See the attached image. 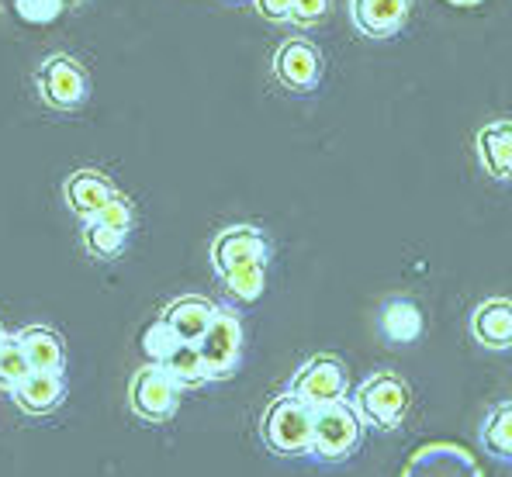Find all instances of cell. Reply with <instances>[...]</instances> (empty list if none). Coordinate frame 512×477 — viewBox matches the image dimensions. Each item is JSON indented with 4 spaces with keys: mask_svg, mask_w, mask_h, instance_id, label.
Wrapping results in <instances>:
<instances>
[{
    "mask_svg": "<svg viewBox=\"0 0 512 477\" xmlns=\"http://www.w3.org/2000/svg\"><path fill=\"white\" fill-rule=\"evenodd\" d=\"M260 439L274 457L301 460L312 457L315 443V408L295 398L291 391L277 395L260 415Z\"/></svg>",
    "mask_w": 512,
    "mask_h": 477,
    "instance_id": "cell-1",
    "label": "cell"
},
{
    "mask_svg": "<svg viewBox=\"0 0 512 477\" xmlns=\"http://www.w3.org/2000/svg\"><path fill=\"white\" fill-rule=\"evenodd\" d=\"M350 401L367 429L398 433L412 412V388L395 370H374L350 391Z\"/></svg>",
    "mask_w": 512,
    "mask_h": 477,
    "instance_id": "cell-2",
    "label": "cell"
},
{
    "mask_svg": "<svg viewBox=\"0 0 512 477\" xmlns=\"http://www.w3.org/2000/svg\"><path fill=\"white\" fill-rule=\"evenodd\" d=\"M35 90L42 104L52 111H80L90 97L87 66L73 59L70 52H52L35 70Z\"/></svg>",
    "mask_w": 512,
    "mask_h": 477,
    "instance_id": "cell-3",
    "label": "cell"
},
{
    "mask_svg": "<svg viewBox=\"0 0 512 477\" xmlns=\"http://www.w3.org/2000/svg\"><path fill=\"white\" fill-rule=\"evenodd\" d=\"M364 419L357 415L350 398L326 405L315 412V443H312V457L326 460V464H343L364 443Z\"/></svg>",
    "mask_w": 512,
    "mask_h": 477,
    "instance_id": "cell-4",
    "label": "cell"
},
{
    "mask_svg": "<svg viewBox=\"0 0 512 477\" xmlns=\"http://www.w3.org/2000/svg\"><path fill=\"white\" fill-rule=\"evenodd\" d=\"M180 395H184V388L167 374L163 363H153V360L135 370L132 381H128V408H132L142 422H153V426L170 422L173 415H177Z\"/></svg>",
    "mask_w": 512,
    "mask_h": 477,
    "instance_id": "cell-5",
    "label": "cell"
},
{
    "mask_svg": "<svg viewBox=\"0 0 512 477\" xmlns=\"http://www.w3.org/2000/svg\"><path fill=\"white\" fill-rule=\"evenodd\" d=\"M288 391L319 412V408L350 398V374H346L340 357H333V353H315V357H308L295 374H291Z\"/></svg>",
    "mask_w": 512,
    "mask_h": 477,
    "instance_id": "cell-6",
    "label": "cell"
},
{
    "mask_svg": "<svg viewBox=\"0 0 512 477\" xmlns=\"http://www.w3.org/2000/svg\"><path fill=\"white\" fill-rule=\"evenodd\" d=\"M243 318L232 308L218 305V312L208 325V332L201 336L198 350L205 357L208 370H212V381H229L232 374L243 363Z\"/></svg>",
    "mask_w": 512,
    "mask_h": 477,
    "instance_id": "cell-7",
    "label": "cell"
},
{
    "mask_svg": "<svg viewBox=\"0 0 512 477\" xmlns=\"http://www.w3.org/2000/svg\"><path fill=\"white\" fill-rule=\"evenodd\" d=\"M243 263H270V239L263 229H256L250 222H239L222 229L212 239V267L215 274H225L232 267Z\"/></svg>",
    "mask_w": 512,
    "mask_h": 477,
    "instance_id": "cell-8",
    "label": "cell"
},
{
    "mask_svg": "<svg viewBox=\"0 0 512 477\" xmlns=\"http://www.w3.org/2000/svg\"><path fill=\"white\" fill-rule=\"evenodd\" d=\"M274 77L295 94H312L322 80V52L301 35L281 42L274 52Z\"/></svg>",
    "mask_w": 512,
    "mask_h": 477,
    "instance_id": "cell-9",
    "label": "cell"
},
{
    "mask_svg": "<svg viewBox=\"0 0 512 477\" xmlns=\"http://www.w3.org/2000/svg\"><path fill=\"white\" fill-rule=\"evenodd\" d=\"M402 477H481L474 457L457 443H426L409 457Z\"/></svg>",
    "mask_w": 512,
    "mask_h": 477,
    "instance_id": "cell-10",
    "label": "cell"
},
{
    "mask_svg": "<svg viewBox=\"0 0 512 477\" xmlns=\"http://www.w3.org/2000/svg\"><path fill=\"white\" fill-rule=\"evenodd\" d=\"M409 7L412 0H350V21L360 35L384 42L405 28Z\"/></svg>",
    "mask_w": 512,
    "mask_h": 477,
    "instance_id": "cell-11",
    "label": "cell"
},
{
    "mask_svg": "<svg viewBox=\"0 0 512 477\" xmlns=\"http://www.w3.org/2000/svg\"><path fill=\"white\" fill-rule=\"evenodd\" d=\"M215 312L218 305L208 301L205 294H180V298L167 301V308L160 312V322L167 325L180 343H201V336L208 332Z\"/></svg>",
    "mask_w": 512,
    "mask_h": 477,
    "instance_id": "cell-12",
    "label": "cell"
},
{
    "mask_svg": "<svg viewBox=\"0 0 512 477\" xmlns=\"http://www.w3.org/2000/svg\"><path fill=\"white\" fill-rule=\"evenodd\" d=\"M115 194H118L115 180L101 170H77L63 180V201H66V208L80 218V222L97 218V211L115 198Z\"/></svg>",
    "mask_w": 512,
    "mask_h": 477,
    "instance_id": "cell-13",
    "label": "cell"
},
{
    "mask_svg": "<svg viewBox=\"0 0 512 477\" xmlns=\"http://www.w3.org/2000/svg\"><path fill=\"white\" fill-rule=\"evenodd\" d=\"M471 336L478 346L495 353L512 350V298H485L471 312Z\"/></svg>",
    "mask_w": 512,
    "mask_h": 477,
    "instance_id": "cell-14",
    "label": "cell"
},
{
    "mask_svg": "<svg viewBox=\"0 0 512 477\" xmlns=\"http://www.w3.org/2000/svg\"><path fill=\"white\" fill-rule=\"evenodd\" d=\"M11 398L25 415H52L66 401V377L32 370V374L11 391Z\"/></svg>",
    "mask_w": 512,
    "mask_h": 477,
    "instance_id": "cell-15",
    "label": "cell"
},
{
    "mask_svg": "<svg viewBox=\"0 0 512 477\" xmlns=\"http://www.w3.org/2000/svg\"><path fill=\"white\" fill-rule=\"evenodd\" d=\"M474 149H478V163L492 173L495 180H512V121L499 118L488 121L474 135Z\"/></svg>",
    "mask_w": 512,
    "mask_h": 477,
    "instance_id": "cell-16",
    "label": "cell"
},
{
    "mask_svg": "<svg viewBox=\"0 0 512 477\" xmlns=\"http://www.w3.org/2000/svg\"><path fill=\"white\" fill-rule=\"evenodd\" d=\"M18 336H21V346H25L32 370H42V374H63L66 343L56 329H49V325H25Z\"/></svg>",
    "mask_w": 512,
    "mask_h": 477,
    "instance_id": "cell-17",
    "label": "cell"
},
{
    "mask_svg": "<svg viewBox=\"0 0 512 477\" xmlns=\"http://www.w3.org/2000/svg\"><path fill=\"white\" fill-rule=\"evenodd\" d=\"M378 329L391 343H416L423 336V308L412 298H388L378 312Z\"/></svg>",
    "mask_w": 512,
    "mask_h": 477,
    "instance_id": "cell-18",
    "label": "cell"
},
{
    "mask_svg": "<svg viewBox=\"0 0 512 477\" xmlns=\"http://www.w3.org/2000/svg\"><path fill=\"white\" fill-rule=\"evenodd\" d=\"M160 363L184 391H198L205 384H212V370H208L205 357H201L198 343H177Z\"/></svg>",
    "mask_w": 512,
    "mask_h": 477,
    "instance_id": "cell-19",
    "label": "cell"
},
{
    "mask_svg": "<svg viewBox=\"0 0 512 477\" xmlns=\"http://www.w3.org/2000/svg\"><path fill=\"white\" fill-rule=\"evenodd\" d=\"M478 439L488 457L512 464V401H502V405H495L492 412L485 415Z\"/></svg>",
    "mask_w": 512,
    "mask_h": 477,
    "instance_id": "cell-20",
    "label": "cell"
},
{
    "mask_svg": "<svg viewBox=\"0 0 512 477\" xmlns=\"http://www.w3.org/2000/svg\"><path fill=\"white\" fill-rule=\"evenodd\" d=\"M218 280L236 305H253V301L263 298V287H267V263H243V267L218 274Z\"/></svg>",
    "mask_w": 512,
    "mask_h": 477,
    "instance_id": "cell-21",
    "label": "cell"
},
{
    "mask_svg": "<svg viewBox=\"0 0 512 477\" xmlns=\"http://www.w3.org/2000/svg\"><path fill=\"white\" fill-rule=\"evenodd\" d=\"M28 374H32V363H28V353L21 346V336L18 332H4L0 336V388L11 395Z\"/></svg>",
    "mask_w": 512,
    "mask_h": 477,
    "instance_id": "cell-22",
    "label": "cell"
},
{
    "mask_svg": "<svg viewBox=\"0 0 512 477\" xmlns=\"http://www.w3.org/2000/svg\"><path fill=\"white\" fill-rule=\"evenodd\" d=\"M80 242H84V249L94 260H115V256L125 253L128 232L111 229V225L97 222V218H87L84 232H80Z\"/></svg>",
    "mask_w": 512,
    "mask_h": 477,
    "instance_id": "cell-23",
    "label": "cell"
},
{
    "mask_svg": "<svg viewBox=\"0 0 512 477\" xmlns=\"http://www.w3.org/2000/svg\"><path fill=\"white\" fill-rule=\"evenodd\" d=\"M11 4L28 25H52L66 11V0H11Z\"/></svg>",
    "mask_w": 512,
    "mask_h": 477,
    "instance_id": "cell-24",
    "label": "cell"
},
{
    "mask_svg": "<svg viewBox=\"0 0 512 477\" xmlns=\"http://www.w3.org/2000/svg\"><path fill=\"white\" fill-rule=\"evenodd\" d=\"M97 222L111 225V229H118V232H132L135 229V204H132V198H125V194L118 191L115 198L97 211Z\"/></svg>",
    "mask_w": 512,
    "mask_h": 477,
    "instance_id": "cell-25",
    "label": "cell"
},
{
    "mask_svg": "<svg viewBox=\"0 0 512 477\" xmlns=\"http://www.w3.org/2000/svg\"><path fill=\"white\" fill-rule=\"evenodd\" d=\"M177 343H180V339L173 336V332L167 329V325L160 322V318H156V322L149 325L146 332H142V350L149 353V360H153V363H160V360L167 357V353H170Z\"/></svg>",
    "mask_w": 512,
    "mask_h": 477,
    "instance_id": "cell-26",
    "label": "cell"
},
{
    "mask_svg": "<svg viewBox=\"0 0 512 477\" xmlns=\"http://www.w3.org/2000/svg\"><path fill=\"white\" fill-rule=\"evenodd\" d=\"M329 14V0H295L291 4V21L298 28H312V25H322Z\"/></svg>",
    "mask_w": 512,
    "mask_h": 477,
    "instance_id": "cell-27",
    "label": "cell"
},
{
    "mask_svg": "<svg viewBox=\"0 0 512 477\" xmlns=\"http://www.w3.org/2000/svg\"><path fill=\"white\" fill-rule=\"evenodd\" d=\"M291 4L295 0H253L256 14L267 21H274V25H281V21H291Z\"/></svg>",
    "mask_w": 512,
    "mask_h": 477,
    "instance_id": "cell-28",
    "label": "cell"
},
{
    "mask_svg": "<svg viewBox=\"0 0 512 477\" xmlns=\"http://www.w3.org/2000/svg\"><path fill=\"white\" fill-rule=\"evenodd\" d=\"M447 4H454V7H478L481 0H447Z\"/></svg>",
    "mask_w": 512,
    "mask_h": 477,
    "instance_id": "cell-29",
    "label": "cell"
},
{
    "mask_svg": "<svg viewBox=\"0 0 512 477\" xmlns=\"http://www.w3.org/2000/svg\"><path fill=\"white\" fill-rule=\"evenodd\" d=\"M232 4H246V0H232Z\"/></svg>",
    "mask_w": 512,
    "mask_h": 477,
    "instance_id": "cell-30",
    "label": "cell"
},
{
    "mask_svg": "<svg viewBox=\"0 0 512 477\" xmlns=\"http://www.w3.org/2000/svg\"><path fill=\"white\" fill-rule=\"evenodd\" d=\"M0 336H4V329H0Z\"/></svg>",
    "mask_w": 512,
    "mask_h": 477,
    "instance_id": "cell-31",
    "label": "cell"
}]
</instances>
